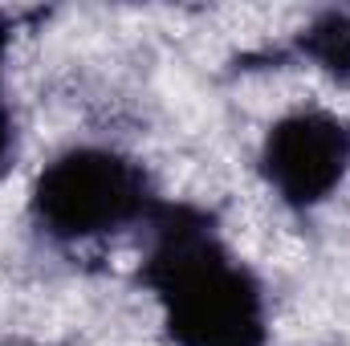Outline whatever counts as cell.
Segmentation results:
<instances>
[{
  "mask_svg": "<svg viewBox=\"0 0 350 346\" xmlns=\"http://www.w3.org/2000/svg\"><path fill=\"white\" fill-rule=\"evenodd\" d=\"M139 281L155 293L175 346L269 343L261 277L224 245L216 216L196 204L163 200L155 208Z\"/></svg>",
  "mask_w": 350,
  "mask_h": 346,
  "instance_id": "cell-1",
  "label": "cell"
},
{
  "mask_svg": "<svg viewBox=\"0 0 350 346\" xmlns=\"http://www.w3.org/2000/svg\"><path fill=\"white\" fill-rule=\"evenodd\" d=\"M159 204L143 163L110 147L62 151L45 163L29 196L33 224L53 241H94L135 224L147 228Z\"/></svg>",
  "mask_w": 350,
  "mask_h": 346,
  "instance_id": "cell-2",
  "label": "cell"
},
{
  "mask_svg": "<svg viewBox=\"0 0 350 346\" xmlns=\"http://www.w3.org/2000/svg\"><path fill=\"white\" fill-rule=\"evenodd\" d=\"M350 172V122L330 110H293L269 127L261 143L265 183L289 208L326 204Z\"/></svg>",
  "mask_w": 350,
  "mask_h": 346,
  "instance_id": "cell-3",
  "label": "cell"
},
{
  "mask_svg": "<svg viewBox=\"0 0 350 346\" xmlns=\"http://www.w3.org/2000/svg\"><path fill=\"white\" fill-rule=\"evenodd\" d=\"M297 53L322 74L350 82V8H326L297 33Z\"/></svg>",
  "mask_w": 350,
  "mask_h": 346,
  "instance_id": "cell-4",
  "label": "cell"
},
{
  "mask_svg": "<svg viewBox=\"0 0 350 346\" xmlns=\"http://www.w3.org/2000/svg\"><path fill=\"white\" fill-rule=\"evenodd\" d=\"M8 37H12V29H8V21H4V12H0V78H4ZM12 155H16V122H12V110H8V102H4V86H0V175L8 172Z\"/></svg>",
  "mask_w": 350,
  "mask_h": 346,
  "instance_id": "cell-5",
  "label": "cell"
}]
</instances>
